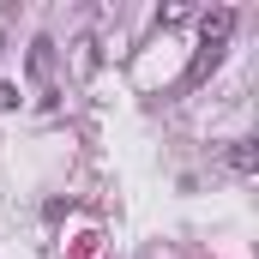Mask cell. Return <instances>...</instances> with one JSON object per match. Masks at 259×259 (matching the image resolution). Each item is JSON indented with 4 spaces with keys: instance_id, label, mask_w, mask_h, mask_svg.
I'll return each instance as SVG.
<instances>
[{
    "instance_id": "1",
    "label": "cell",
    "mask_w": 259,
    "mask_h": 259,
    "mask_svg": "<svg viewBox=\"0 0 259 259\" xmlns=\"http://www.w3.org/2000/svg\"><path fill=\"white\" fill-rule=\"evenodd\" d=\"M229 30H235V12H229V6L205 12V42H199V61H193V72H187L193 84H199V78H205L217 61H223V49H229Z\"/></svg>"
},
{
    "instance_id": "2",
    "label": "cell",
    "mask_w": 259,
    "mask_h": 259,
    "mask_svg": "<svg viewBox=\"0 0 259 259\" xmlns=\"http://www.w3.org/2000/svg\"><path fill=\"white\" fill-rule=\"evenodd\" d=\"M49 66H55V42H49V36H36V42H30V72L42 78Z\"/></svg>"
},
{
    "instance_id": "3",
    "label": "cell",
    "mask_w": 259,
    "mask_h": 259,
    "mask_svg": "<svg viewBox=\"0 0 259 259\" xmlns=\"http://www.w3.org/2000/svg\"><path fill=\"white\" fill-rule=\"evenodd\" d=\"M229 163H235V169H241V175H253V139H235V145H229Z\"/></svg>"
},
{
    "instance_id": "4",
    "label": "cell",
    "mask_w": 259,
    "mask_h": 259,
    "mask_svg": "<svg viewBox=\"0 0 259 259\" xmlns=\"http://www.w3.org/2000/svg\"><path fill=\"white\" fill-rule=\"evenodd\" d=\"M0 109H18V84H0Z\"/></svg>"
},
{
    "instance_id": "5",
    "label": "cell",
    "mask_w": 259,
    "mask_h": 259,
    "mask_svg": "<svg viewBox=\"0 0 259 259\" xmlns=\"http://www.w3.org/2000/svg\"><path fill=\"white\" fill-rule=\"evenodd\" d=\"M0 49H6V36H0Z\"/></svg>"
}]
</instances>
